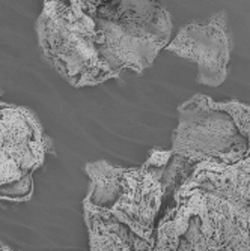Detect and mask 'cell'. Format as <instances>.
Wrapping results in <instances>:
<instances>
[{
    "instance_id": "obj_4",
    "label": "cell",
    "mask_w": 250,
    "mask_h": 251,
    "mask_svg": "<svg viewBox=\"0 0 250 251\" xmlns=\"http://www.w3.org/2000/svg\"><path fill=\"white\" fill-rule=\"evenodd\" d=\"M52 152V140L35 113L0 101V200L28 201L33 173Z\"/></svg>"
},
{
    "instance_id": "obj_6",
    "label": "cell",
    "mask_w": 250,
    "mask_h": 251,
    "mask_svg": "<svg viewBox=\"0 0 250 251\" xmlns=\"http://www.w3.org/2000/svg\"><path fill=\"white\" fill-rule=\"evenodd\" d=\"M173 215L197 218L205 251H244L250 248V208H241L223 197L199 188H179L172 194Z\"/></svg>"
},
{
    "instance_id": "obj_5",
    "label": "cell",
    "mask_w": 250,
    "mask_h": 251,
    "mask_svg": "<svg viewBox=\"0 0 250 251\" xmlns=\"http://www.w3.org/2000/svg\"><path fill=\"white\" fill-rule=\"evenodd\" d=\"M178 126L172 134L170 152L187 161L234 164L249 156L247 142L232 119L207 104V95L197 94L178 107Z\"/></svg>"
},
{
    "instance_id": "obj_3",
    "label": "cell",
    "mask_w": 250,
    "mask_h": 251,
    "mask_svg": "<svg viewBox=\"0 0 250 251\" xmlns=\"http://www.w3.org/2000/svg\"><path fill=\"white\" fill-rule=\"evenodd\" d=\"M98 54L113 78L128 70L143 74L170 42V12L152 0H98Z\"/></svg>"
},
{
    "instance_id": "obj_7",
    "label": "cell",
    "mask_w": 250,
    "mask_h": 251,
    "mask_svg": "<svg viewBox=\"0 0 250 251\" xmlns=\"http://www.w3.org/2000/svg\"><path fill=\"white\" fill-rule=\"evenodd\" d=\"M167 51L197 65V83L217 87L228 77L232 39L228 12L220 11L207 23H190L166 45Z\"/></svg>"
},
{
    "instance_id": "obj_11",
    "label": "cell",
    "mask_w": 250,
    "mask_h": 251,
    "mask_svg": "<svg viewBox=\"0 0 250 251\" xmlns=\"http://www.w3.org/2000/svg\"><path fill=\"white\" fill-rule=\"evenodd\" d=\"M181 238L186 239L190 251H205V241H203V236L200 233V226H199V220L197 218H194V217L190 218L189 229ZM228 251H232V250H228ZM244 251H250V248L244 250Z\"/></svg>"
},
{
    "instance_id": "obj_9",
    "label": "cell",
    "mask_w": 250,
    "mask_h": 251,
    "mask_svg": "<svg viewBox=\"0 0 250 251\" xmlns=\"http://www.w3.org/2000/svg\"><path fill=\"white\" fill-rule=\"evenodd\" d=\"M83 215L89 232V251H149L152 247L136 238L127 227L83 199ZM0 251H14L0 242Z\"/></svg>"
},
{
    "instance_id": "obj_8",
    "label": "cell",
    "mask_w": 250,
    "mask_h": 251,
    "mask_svg": "<svg viewBox=\"0 0 250 251\" xmlns=\"http://www.w3.org/2000/svg\"><path fill=\"white\" fill-rule=\"evenodd\" d=\"M179 188L208 191L241 208H250V155L234 164L197 163ZM175 190V191H176Z\"/></svg>"
},
{
    "instance_id": "obj_12",
    "label": "cell",
    "mask_w": 250,
    "mask_h": 251,
    "mask_svg": "<svg viewBox=\"0 0 250 251\" xmlns=\"http://www.w3.org/2000/svg\"><path fill=\"white\" fill-rule=\"evenodd\" d=\"M249 235H250V223H249Z\"/></svg>"
},
{
    "instance_id": "obj_1",
    "label": "cell",
    "mask_w": 250,
    "mask_h": 251,
    "mask_svg": "<svg viewBox=\"0 0 250 251\" xmlns=\"http://www.w3.org/2000/svg\"><path fill=\"white\" fill-rule=\"evenodd\" d=\"M172 158L170 151L152 149L140 167H115L104 159L87 163L89 176L86 199L97 209L151 247L155 244V218L162 203L169 197L165 170Z\"/></svg>"
},
{
    "instance_id": "obj_2",
    "label": "cell",
    "mask_w": 250,
    "mask_h": 251,
    "mask_svg": "<svg viewBox=\"0 0 250 251\" xmlns=\"http://www.w3.org/2000/svg\"><path fill=\"white\" fill-rule=\"evenodd\" d=\"M97 5V0H45L36 20L44 59L77 89L113 78L98 54Z\"/></svg>"
},
{
    "instance_id": "obj_13",
    "label": "cell",
    "mask_w": 250,
    "mask_h": 251,
    "mask_svg": "<svg viewBox=\"0 0 250 251\" xmlns=\"http://www.w3.org/2000/svg\"><path fill=\"white\" fill-rule=\"evenodd\" d=\"M0 97H2V92H0Z\"/></svg>"
},
{
    "instance_id": "obj_10",
    "label": "cell",
    "mask_w": 250,
    "mask_h": 251,
    "mask_svg": "<svg viewBox=\"0 0 250 251\" xmlns=\"http://www.w3.org/2000/svg\"><path fill=\"white\" fill-rule=\"evenodd\" d=\"M207 104L219 111L226 113L234 122L240 135L247 142L249 155H250V105L243 104L237 100H229L223 102H216L213 98L207 97Z\"/></svg>"
}]
</instances>
